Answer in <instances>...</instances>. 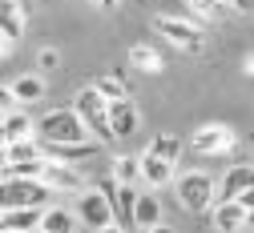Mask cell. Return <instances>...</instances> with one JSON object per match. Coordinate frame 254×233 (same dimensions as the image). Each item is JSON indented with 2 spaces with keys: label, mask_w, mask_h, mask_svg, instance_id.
I'll return each instance as SVG.
<instances>
[{
  "label": "cell",
  "mask_w": 254,
  "mask_h": 233,
  "mask_svg": "<svg viewBox=\"0 0 254 233\" xmlns=\"http://www.w3.org/2000/svg\"><path fill=\"white\" fill-rule=\"evenodd\" d=\"M81 225H85V221H81L77 209H61V205H49V209H45V221H41L45 233H77Z\"/></svg>",
  "instance_id": "5bb4252c"
},
{
  "label": "cell",
  "mask_w": 254,
  "mask_h": 233,
  "mask_svg": "<svg viewBox=\"0 0 254 233\" xmlns=\"http://www.w3.org/2000/svg\"><path fill=\"white\" fill-rule=\"evenodd\" d=\"M246 189H254V165H234V169L222 177V185H218V201L242 197Z\"/></svg>",
  "instance_id": "4fadbf2b"
},
{
  "label": "cell",
  "mask_w": 254,
  "mask_h": 233,
  "mask_svg": "<svg viewBox=\"0 0 254 233\" xmlns=\"http://www.w3.org/2000/svg\"><path fill=\"white\" fill-rule=\"evenodd\" d=\"M246 225H250V229H254V209H250V217H246Z\"/></svg>",
  "instance_id": "1f68e13d"
},
{
  "label": "cell",
  "mask_w": 254,
  "mask_h": 233,
  "mask_svg": "<svg viewBox=\"0 0 254 233\" xmlns=\"http://www.w3.org/2000/svg\"><path fill=\"white\" fill-rule=\"evenodd\" d=\"M145 233H174V229H170L166 221H157V225H153V229H145Z\"/></svg>",
  "instance_id": "f546056e"
},
{
  "label": "cell",
  "mask_w": 254,
  "mask_h": 233,
  "mask_svg": "<svg viewBox=\"0 0 254 233\" xmlns=\"http://www.w3.org/2000/svg\"><path fill=\"white\" fill-rule=\"evenodd\" d=\"M73 109L81 113V121L89 125V133L97 141H113L117 133H113V125H109V96L97 89V85H85V89H77V101H73Z\"/></svg>",
  "instance_id": "7a4b0ae2"
},
{
  "label": "cell",
  "mask_w": 254,
  "mask_h": 233,
  "mask_svg": "<svg viewBox=\"0 0 254 233\" xmlns=\"http://www.w3.org/2000/svg\"><path fill=\"white\" fill-rule=\"evenodd\" d=\"M8 93L16 96V105H33L45 96V81L41 77H16V85H8Z\"/></svg>",
  "instance_id": "ffe728a7"
},
{
  "label": "cell",
  "mask_w": 254,
  "mask_h": 233,
  "mask_svg": "<svg viewBox=\"0 0 254 233\" xmlns=\"http://www.w3.org/2000/svg\"><path fill=\"white\" fill-rule=\"evenodd\" d=\"M178 201H182L190 213H210V209L218 205V185H214V177L202 173V169L182 173V177H178Z\"/></svg>",
  "instance_id": "3957f363"
},
{
  "label": "cell",
  "mask_w": 254,
  "mask_h": 233,
  "mask_svg": "<svg viewBox=\"0 0 254 233\" xmlns=\"http://www.w3.org/2000/svg\"><path fill=\"white\" fill-rule=\"evenodd\" d=\"M77 213H81V221H85L93 233H97L101 225H109V221H117V205L109 201L101 189H85L81 201H77Z\"/></svg>",
  "instance_id": "8992f818"
},
{
  "label": "cell",
  "mask_w": 254,
  "mask_h": 233,
  "mask_svg": "<svg viewBox=\"0 0 254 233\" xmlns=\"http://www.w3.org/2000/svg\"><path fill=\"white\" fill-rule=\"evenodd\" d=\"M97 233H129V225H121V221H109V225H101Z\"/></svg>",
  "instance_id": "4316f807"
},
{
  "label": "cell",
  "mask_w": 254,
  "mask_h": 233,
  "mask_svg": "<svg viewBox=\"0 0 254 233\" xmlns=\"http://www.w3.org/2000/svg\"><path fill=\"white\" fill-rule=\"evenodd\" d=\"M49 193H53V185L45 177H4L0 201H4V209H12V205H41V209H49Z\"/></svg>",
  "instance_id": "277c9868"
},
{
  "label": "cell",
  "mask_w": 254,
  "mask_h": 233,
  "mask_svg": "<svg viewBox=\"0 0 254 233\" xmlns=\"http://www.w3.org/2000/svg\"><path fill=\"white\" fill-rule=\"evenodd\" d=\"M133 60H137V64H145V60H153V52H149V48H133Z\"/></svg>",
  "instance_id": "83f0119b"
},
{
  "label": "cell",
  "mask_w": 254,
  "mask_h": 233,
  "mask_svg": "<svg viewBox=\"0 0 254 233\" xmlns=\"http://www.w3.org/2000/svg\"><path fill=\"white\" fill-rule=\"evenodd\" d=\"M20 37H24L20 4H16V0H0V41H4V48H12Z\"/></svg>",
  "instance_id": "7c38bea8"
},
{
  "label": "cell",
  "mask_w": 254,
  "mask_h": 233,
  "mask_svg": "<svg viewBox=\"0 0 254 233\" xmlns=\"http://www.w3.org/2000/svg\"><path fill=\"white\" fill-rule=\"evenodd\" d=\"M45 221V209L41 205H12L0 213V229H20V233H37Z\"/></svg>",
  "instance_id": "30bf717a"
},
{
  "label": "cell",
  "mask_w": 254,
  "mask_h": 233,
  "mask_svg": "<svg viewBox=\"0 0 254 233\" xmlns=\"http://www.w3.org/2000/svg\"><path fill=\"white\" fill-rule=\"evenodd\" d=\"M109 125H113V133H117L121 141L137 133L141 117H137V105L129 101V96H121V101H109Z\"/></svg>",
  "instance_id": "8fae6325"
},
{
  "label": "cell",
  "mask_w": 254,
  "mask_h": 233,
  "mask_svg": "<svg viewBox=\"0 0 254 233\" xmlns=\"http://www.w3.org/2000/svg\"><path fill=\"white\" fill-rule=\"evenodd\" d=\"M93 85H97V89L109 96V101H121V96H129V89H125V81H121V77H97Z\"/></svg>",
  "instance_id": "603a6c76"
},
{
  "label": "cell",
  "mask_w": 254,
  "mask_h": 233,
  "mask_svg": "<svg viewBox=\"0 0 254 233\" xmlns=\"http://www.w3.org/2000/svg\"><path fill=\"white\" fill-rule=\"evenodd\" d=\"M141 173H145V185H170L174 181V161L157 157V153H141Z\"/></svg>",
  "instance_id": "9a60e30c"
},
{
  "label": "cell",
  "mask_w": 254,
  "mask_h": 233,
  "mask_svg": "<svg viewBox=\"0 0 254 233\" xmlns=\"http://www.w3.org/2000/svg\"><path fill=\"white\" fill-rule=\"evenodd\" d=\"M149 153H157V157L174 161V157H178V141L170 137V133H157V137H153V145H149Z\"/></svg>",
  "instance_id": "cb8c5ba5"
},
{
  "label": "cell",
  "mask_w": 254,
  "mask_h": 233,
  "mask_svg": "<svg viewBox=\"0 0 254 233\" xmlns=\"http://www.w3.org/2000/svg\"><path fill=\"white\" fill-rule=\"evenodd\" d=\"M234 4V12H242V16H254V0H230Z\"/></svg>",
  "instance_id": "484cf974"
},
{
  "label": "cell",
  "mask_w": 254,
  "mask_h": 233,
  "mask_svg": "<svg viewBox=\"0 0 254 233\" xmlns=\"http://www.w3.org/2000/svg\"><path fill=\"white\" fill-rule=\"evenodd\" d=\"M137 197H141L137 185H121V193H117V221H121V225H133V217H137Z\"/></svg>",
  "instance_id": "44dd1931"
},
{
  "label": "cell",
  "mask_w": 254,
  "mask_h": 233,
  "mask_svg": "<svg viewBox=\"0 0 254 233\" xmlns=\"http://www.w3.org/2000/svg\"><path fill=\"white\" fill-rule=\"evenodd\" d=\"M97 8H105V12H109V8H117V0H97Z\"/></svg>",
  "instance_id": "4dcf8cb0"
},
{
  "label": "cell",
  "mask_w": 254,
  "mask_h": 233,
  "mask_svg": "<svg viewBox=\"0 0 254 233\" xmlns=\"http://www.w3.org/2000/svg\"><path fill=\"white\" fill-rule=\"evenodd\" d=\"M24 137H33V121H28L20 109L16 113L8 109L4 117H0V141L8 145V141H24Z\"/></svg>",
  "instance_id": "e0dca14e"
},
{
  "label": "cell",
  "mask_w": 254,
  "mask_h": 233,
  "mask_svg": "<svg viewBox=\"0 0 254 233\" xmlns=\"http://www.w3.org/2000/svg\"><path fill=\"white\" fill-rule=\"evenodd\" d=\"M0 233H20V229H0Z\"/></svg>",
  "instance_id": "d6a6232c"
},
{
  "label": "cell",
  "mask_w": 254,
  "mask_h": 233,
  "mask_svg": "<svg viewBox=\"0 0 254 233\" xmlns=\"http://www.w3.org/2000/svg\"><path fill=\"white\" fill-rule=\"evenodd\" d=\"M186 4L194 8L198 16H206V20H226L234 12V4H226V0H186Z\"/></svg>",
  "instance_id": "7402d4cb"
},
{
  "label": "cell",
  "mask_w": 254,
  "mask_h": 233,
  "mask_svg": "<svg viewBox=\"0 0 254 233\" xmlns=\"http://www.w3.org/2000/svg\"><path fill=\"white\" fill-rule=\"evenodd\" d=\"M24 161H45V141H8L4 145V165H24Z\"/></svg>",
  "instance_id": "2e32d148"
},
{
  "label": "cell",
  "mask_w": 254,
  "mask_h": 233,
  "mask_svg": "<svg viewBox=\"0 0 254 233\" xmlns=\"http://www.w3.org/2000/svg\"><path fill=\"white\" fill-rule=\"evenodd\" d=\"M238 201H242V205H246V209H254V189H246V193H242V197H238Z\"/></svg>",
  "instance_id": "f1b7e54d"
},
{
  "label": "cell",
  "mask_w": 254,
  "mask_h": 233,
  "mask_svg": "<svg viewBox=\"0 0 254 233\" xmlns=\"http://www.w3.org/2000/svg\"><path fill=\"white\" fill-rule=\"evenodd\" d=\"M190 145H194L198 157H218V153H226V149L234 145V133H230L226 125H202Z\"/></svg>",
  "instance_id": "52a82bcc"
},
{
  "label": "cell",
  "mask_w": 254,
  "mask_h": 233,
  "mask_svg": "<svg viewBox=\"0 0 254 233\" xmlns=\"http://www.w3.org/2000/svg\"><path fill=\"white\" fill-rule=\"evenodd\" d=\"M37 64H41V69H49V73H53L57 64H61V52H57V48H41V52H37Z\"/></svg>",
  "instance_id": "d4e9b609"
},
{
  "label": "cell",
  "mask_w": 254,
  "mask_h": 233,
  "mask_svg": "<svg viewBox=\"0 0 254 233\" xmlns=\"http://www.w3.org/2000/svg\"><path fill=\"white\" fill-rule=\"evenodd\" d=\"M113 177L121 185H141L145 173H141V153L137 157H113Z\"/></svg>",
  "instance_id": "d6986e66"
},
{
  "label": "cell",
  "mask_w": 254,
  "mask_h": 233,
  "mask_svg": "<svg viewBox=\"0 0 254 233\" xmlns=\"http://www.w3.org/2000/svg\"><path fill=\"white\" fill-rule=\"evenodd\" d=\"M41 177H45V181H49L57 193H81V189H85V181H81V169H73L69 161H57V157H49V161H45Z\"/></svg>",
  "instance_id": "ba28073f"
},
{
  "label": "cell",
  "mask_w": 254,
  "mask_h": 233,
  "mask_svg": "<svg viewBox=\"0 0 254 233\" xmlns=\"http://www.w3.org/2000/svg\"><path fill=\"white\" fill-rule=\"evenodd\" d=\"M153 32H157L162 41H170L174 48H182V52H202V48H206V37H202V28L186 24V20L170 16V12H157V16H153Z\"/></svg>",
  "instance_id": "5b68a950"
},
{
  "label": "cell",
  "mask_w": 254,
  "mask_h": 233,
  "mask_svg": "<svg viewBox=\"0 0 254 233\" xmlns=\"http://www.w3.org/2000/svg\"><path fill=\"white\" fill-rule=\"evenodd\" d=\"M210 217H214V229H218V233H238V229L246 225L250 209L238 201V197H230V201H218V205L210 209Z\"/></svg>",
  "instance_id": "9c48e42d"
},
{
  "label": "cell",
  "mask_w": 254,
  "mask_h": 233,
  "mask_svg": "<svg viewBox=\"0 0 254 233\" xmlns=\"http://www.w3.org/2000/svg\"><path fill=\"white\" fill-rule=\"evenodd\" d=\"M37 233H45V229H37Z\"/></svg>",
  "instance_id": "836d02e7"
},
{
  "label": "cell",
  "mask_w": 254,
  "mask_h": 233,
  "mask_svg": "<svg viewBox=\"0 0 254 233\" xmlns=\"http://www.w3.org/2000/svg\"><path fill=\"white\" fill-rule=\"evenodd\" d=\"M41 141L45 145H81V141H93V133L77 109H53L41 117Z\"/></svg>",
  "instance_id": "6da1fadb"
},
{
  "label": "cell",
  "mask_w": 254,
  "mask_h": 233,
  "mask_svg": "<svg viewBox=\"0 0 254 233\" xmlns=\"http://www.w3.org/2000/svg\"><path fill=\"white\" fill-rule=\"evenodd\" d=\"M157 221H162V201H157V193L145 189V193L137 197V217H133V225L145 233V229H153Z\"/></svg>",
  "instance_id": "ac0fdd59"
}]
</instances>
